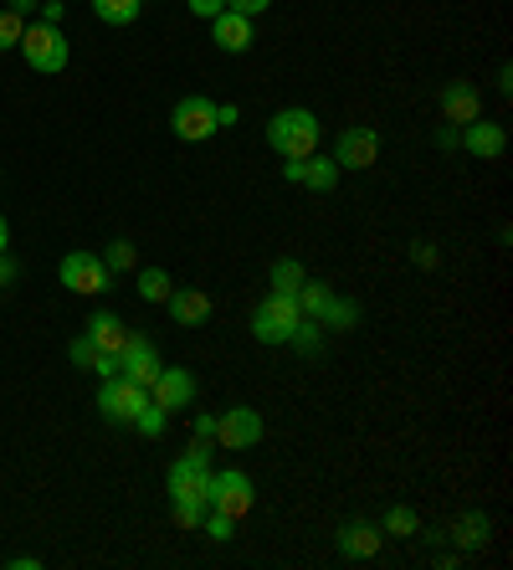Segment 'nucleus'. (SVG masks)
I'll return each mask as SVG.
<instances>
[{
    "instance_id": "0eeeda50",
    "label": "nucleus",
    "mask_w": 513,
    "mask_h": 570,
    "mask_svg": "<svg viewBox=\"0 0 513 570\" xmlns=\"http://www.w3.org/2000/svg\"><path fill=\"white\" fill-rule=\"evenodd\" d=\"M57 278H62V288L82 293V298H98V293H108L114 273L103 267V257L98 253H67L62 267H57Z\"/></svg>"
},
{
    "instance_id": "f704fd0d",
    "label": "nucleus",
    "mask_w": 513,
    "mask_h": 570,
    "mask_svg": "<svg viewBox=\"0 0 513 570\" xmlns=\"http://www.w3.org/2000/svg\"><path fill=\"white\" fill-rule=\"evenodd\" d=\"M185 6H190V16H196V21H211V16L226 11V0H185Z\"/></svg>"
},
{
    "instance_id": "4468645a",
    "label": "nucleus",
    "mask_w": 513,
    "mask_h": 570,
    "mask_svg": "<svg viewBox=\"0 0 513 570\" xmlns=\"http://www.w3.org/2000/svg\"><path fill=\"white\" fill-rule=\"evenodd\" d=\"M442 124H473V119H483V94H477V82H442Z\"/></svg>"
},
{
    "instance_id": "c85d7f7f",
    "label": "nucleus",
    "mask_w": 513,
    "mask_h": 570,
    "mask_svg": "<svg viewBox=\"0 0 513 570\" xmlns=\"http://www.w3.org/2000/svg\"><path fill=\"white\" fill-rule=\"evenodd\" d=\"M21 31H27V16H16L11 6H6V11H0V52L21 47Z\"/></svg>"
},
{
    "instance_id": "a211bd4d",
    "label": "nucleus",
    "mask_w": 513,
    "mask_h": 570,
    "mask_svg": "<svg viewBox=\"0 0 513 570\" xmlns=\"http://www.w3.org/2000/svg\"><path fill=\"white\" fill-rule=\"evenodd\" d=\"M98 350H108V355H119L124 340H129V324H124L119 314H108V308H98V314L88 318V330H82Z\"/></svg>"
},
{
    "instance_id": "f3484780",
    "label": "nucleus",
    "mask_w": 513,
    "mask_h": 570,
    "mask_svg": "<svg viewBox=\"0 0 513 570\" xmlns=\"http://www.w3.org/2000/svg\"><path fill=\"white\" fill-rule=\"evenodd\" d=\"M165 308H170V318L180 324V330H200V324L216 314V304H211V293L206 288H175Z\"/></svg>"
},
{
    "instance_id": "72a5a7b5",
    "label": "nucleus",
    "mask_w": 513,
    "mask_h": 570,
    "mask_svg": "<svg viewBox=\"0 0 513 570\" xmlns=\"http://www.w3.org/2000/svg\"><path fill=\"white\" fill-rule=\"evenodd\" d=\"M411 263H416V267H426V273H432V267L442 263V253H436V242H411Z\"/></svg>"
},
{
    "instance_id": "cd10ccee",
    "label": "nucleus",
    "mask_w": 513,
    "mask_h": 570,
    "mask_svg": "<svg viewBox=\"0 0 513 570\" xmlns=\"http://www.w3.org/2000/svg\"><path fill=\"white\" fill-rule=\"evenodd\" d=\"M139 263V247H134V242H108V253H103V267L108 273H114V278H119V273H129V267Z\"/></svg>"
},
{
    "instance_id": "c756f323",
    "label": "nucleus",
    "mask_w": 513,
    "mask_h": 570,
    "mask_svg": "<svg viewBox=\"0 0 513 570\" xmlns=\"http://www.w3.org/2000/svg\"><path fill=\"white\" fill-rule=\"evenodd\" d=\"M206 509L211 504H185V499H170L175 524H180V530H196V534H200V524H206Z\"/></svg>"
},
{
    "instance_id": "4be33fe9",
    "label": "nucleus",
    "mask_w": 513,
    "mask_h": 570,
    "mask_svg": "<svg viewBox=\"0 0 513 570\" xmlns=\"http://www.w3.org/2000/svg\"><path fill=\"white\" fill-rule=\"evenodd\" d=\"M293 298H298L303 318H318V324H324V314H329V304H334V288H329V283H314V278H303V288L293 293Z\"/></svg>"
},
{
    "instance_id": "37998d69",
    "label": "nucleus",
    "mask_w": 513,
    "mask_h": 570,
    "mask_svg": "<svg viewBox=\"0 0 513 570\" xmlns=\"http://www.w3.org/2000/svg\"><path fill=\"white\" fill-rule=\"evenodd\" d=\"M37 6H41V0H11L16 16H37Z\"/></svg>"
},
{
    "instance_id": "393cba45",
    "label": "nucleus",
    "mask_w": 513,
    "mask_h": 570,
    "mask_svg": "<svg viewBox=\"0 0 513 570\" xmlns=\"http://www.w3.org/2000/svg\"><path fill=\"white\" fill-rule=\"evenodd\" d=\"M170 293H175V283L165 267H145V273H139V298H145V304H170Z\"/></svg>"
},
{
    "instance_id": "f03ea898",
    "label": "nucleus",
    "mask_w": 513,
    "mask_h": 570,
    "mask_svg": "<svg viewBox=\"0 0 513 570\" xmlns=\"http://www.w3.org/2000/svg\"><path fill=\"white\" fill-rule=\"evenodd\" d=\"M16 52L27 57L31 72H47V78H57V72H67V62H72V41L62 37V27L31 21V27L21 31V47H16Z\"/></svg>"
},
{
    "instance_id": "58836bf2",
    "label": "nucleus",
    "mask_w": 513,
    "mask_h": 570,
    "mask_svg": "<svg viewBox=\"0 0 513 570\" xmlns=\"http://www.w3.org/2000/svg\"><path fill=\"white\" fill-rule=\"evenodd\" d=\"M231 11H241V16H263V11H273V0H226Z\"/></svg>"
},
{
    "instance_id": "412c9836",
    "label": "nucleus",
    "mask_w": 513,
    "mask_h": 570,
    "mask_svg": "<svg viewBox=\"0 0 513 570\" xmlns=\"http://www.w3.org/2000/svg\"><path fill=\"white\" fill-rule=\"evenodd\" d=\"M381 534L385 540H411V534H422V519H416L411 504H391L381 514Z\"/></svg>"
},
{
    "instance_id": "49530a36",
    "label": "nucleus",
    "mask_w": 513,
    "mask_h": 570,
    "mask_svg": "<svg viewBox=\"0 0 513 570\" xmlns=\"http://www.w3.org/2000/svg\"><path fill=\"white\" fill-rule=\"evenodd\" d=\"M11 247V226H6V216H0V253Z\"/></svg>"
},
{
    "instance_id": "7ed1b4c3",
    "label": "nucleus",
    "mask_w": 513,
    "mask_h": 570,
    "mask_svg": "<svg viewBox=\"0 0 513 570\" xmlns=\"http://www.w3.org/2000/svg\"><path fill=\"white\" fill-rule=\"evenodd\" d=\"M211 448L206 442H196V448L185 452L180 463L170 468V478H165V489H170V499H185V504H211Z\"/></svg>"
},
{
    "instance_id": "5701e85b",
    "label": "nucleus",
    "mask_w": 513,
    "mask_h": 570,
    "mask_svg": "<svg viewBox=\"0 0 513 570\" xmlns=\"http://www.w3.org/2000/svg\"><path fill=\"white\" fill-rule=\"evenodd\" d=\"M145 11V0H92V16L103 21V27H134Z\"/></svg>"
},
{
    "instance_id": "bb28decb",
    "label": "nucleus",
    "mask_w": 513,
    "mask_h": 570,
    "mask_svg": "<svg viewBox=\"0 0 513 570\" xmlns=\"http://www.w3.org/2000/svg\"><path fill=\"white\" fill-rule=\"evenodd\" d=\"M355 324H359V304H355V298H339V293H334L329 314H324V330H355Z\"/></svg>"
},
{
    "instance_id": "9b49d317",
    "label": "nucleus",
    "mask_w": 513,
    "mask_h": 570,
    "mask_svg": "<svg viewBox=\"0 0 513 570\" xmlns=\"http://www.w3.org/2000/svg\"><path fill=\"white\" fill-rule=\"evenodd\" d=\"M381 159V134L369 129V124H355V129H344L334 139V165L339 170H369Z\"/></svg>"
},
{
    "instance_id": "79ce46f5",
    "label": "nucleus",
    "mask_w": 513,
    "mask_h": 570,
    "mask_svg": "<svg viewBox=\"0 0 513 570\" xmlns=\"http://www.w3.org/2000/svg\"><path fill=\"white\" fill-rule=\"evenodd\" d=\"M283 180H288V186H298V180H303V159H288V165H283Z\"/></svg>"
},
{
    "instance_id": "ea45409f",
    "label": "nucleus",
    "mask_w": 513,
    "mask_h": 570,
    "mask_svg": "<svg viewBox=\"0 0 513 570\" xmlns=\"http://www.w3.org/2000/svg\"><path fill=\"white\" fill-rule=\"evenodd\" d=\"M196 442H216V416L211 412H196Z\"/></svg>"
},
{
    "instance_id": "c9c22d12",
    "label": "nucleus",
    "mask_w": 513,
    "mask_h": 570,
    "mask_svg": "<svg viewBox=\"0 0 513 570\" xmlns=\"http://www.w3.org/2000/svg\"><path fill=\"white\" fill-rule=\"evenodd\" d=\"M92 375H98V381H108V375H119V355H108V350H98V360H92Z\"/></svg>"
},
{
    "instance_id": "6e6552de",
    "label": "nucleus",
    "mask_w": 513,
    "mask_h": 570,
    "mask_svg": "<svg viewBox=\"0 0 513 570\" xmlns=\"http://www.w3.org/2000/svg\"><path fill=\"white\" fill-rule=\"evenodd\" d=\"M251 504H257V489H251V478L241 473V468L211 473V509H221V514H231V519H247Z\"/></svg>"
},
{
    "instance_id": "20e7f679",
    "label": "nucleus",
    "mask_w": 513,
    "mask_h": 570,
    "mask_svg": "<svg viewBox=\"0 0 513 570\" xmlns=\"http://www.w3.org/2000/svg\"><path fill=\"white\" fill-rule=\"evenodd\" d=\"M298 318H303V308L293 293H267L263 304L251 308V340L257 345H288Z\"/></svg>"
},
{
    "instance_id": "9d476101",
    "label": "nucleus",
    "mask_w": 513,
    "mask_h": 570,
    "mask_svg": "<svg viewBox=\"0 0 513 570\" xmlns=\"http://www.w3.org/2000/svg\"><path fill=\"white\" fill-rule=\"evenodd\" d=\"M165 371V360H159V350H155V340L149 334H134L129 330V340H124V350H119V375H129L134 385H155V375Z\"/></svg>"
},
{
    "instance_id": "2eb2a0df",
    "label": "nucleus",
    "mask_w": 513,
    "mask_h": 570,
    "mask_svg": "<svg viewBox=\"0 0 513 570\" xmlns=\"http://www.w3.org/2000/svg\"><path fill=\"white\" fill-rule=\"evenodd\" d=\"M457 149H467L473 159H499L509 149V129L493 119H473L457 129Z\"/></svg>"
},
{
    "instance_id": "f8f14e48",
    "label": "nucleus",
    "mask_w": 513,
    "mask_h": 570,
    "mask_svg": "<svg viewBox=\"0 0 513 570\" xmlns=\"http://www.w3.org/2000/svg\"><path fill=\"white\" fill-rule=\"evenodd\" d=\"M149 401L155 406H165V412H185V406H196V371H165L155 375V385H149Z\"/></svg>"
},
{
    "instance_id": "e433bc0d",
    "label": "nucleus",
    "mask_w": 513,
    "mask_h": 570,
    "mask_svg": "<svg viewBox=\"0 0 513 570\" xmlns=\"http://www.w3.org/2000/svg\"><path fill=\"white\" fill-rule=\"evenodd\" d=\"M432 145L436 149H457V124H436V129H432Z\"/></svg>"
},
{
    "instance_id": "a878e982",
    "label": "nucleus",
    "mask_w": 513,
    "mask_h": 570,
    "mask_svg": "<svg viewBox=\"0 0 513 570\" xmlns=\"http://www.w3.org/2000/svg\"><path fill=\"white\" fill-rule=\"evenodd\" d=\"M293 350H298V355H324V324H318V318H298V330H293V340H288Z\"/></svg>"
},
{
    "instance_id": "f257e3e1",
    "label": "nucleus",
    "mask_w": 513,
    "mask_h": 570,
    "mask_svg": "<svg viewBox=\"0 0 513 570\" xmlns=\"http://www.w3.org/2000/svg\"><path fill=\"white\" fill-rule=\"evenodd\" d=\"M318 134H324V124H318L314 108H277L273 119H267V145L283 159L318 155Z\"/></svg>"
},
{
    "instance_id": "ddd939ff",
    "label": "nucleus",
    "mask_w": 513,
    "mask_h": 570,
    "mask_svg": "<svg viewBox=\"0 0 513 570\" xmlns=\"http://www.w3.org/2000/svg\"><path fill=\"white\" fill-rule=\"evenodd\" d=\"M211 41L221 47V52L241 57V52H251V47H257V27H251V16H241V11H231V6H226L221 16H211Z\"/></svg>"
},
{
    "instance_id": "b1692460",
    "label": "nucleus",
    "mask_w": 513,
    "mask_h": 570,
    "mask_svg": "<svg viewBox=\"0 0 513 570\" xmlns=\"http://www.w3.org/2000/svg\"><path fill=\"white\" fill-rule=\"evenodd\" d=\"M303 278H308V273H303L298 257H277V263L267 267V283H273V293H298Z\"/></svg>"
},
{
    "instance_id": "c03bdc74",
    "label": "nucleus",
    "mask_w": 513,
    "mask_h": 570,
    "mask_svg": "<svg viewBox=\"0 0 513 570\" xmlns=\"http://www.w3.org/2000/svg\"><path fill=\"white\" fill-rule=\"evenodd\" d=\"M499 94H503V98L513 94V72H509V67H499Z\"/></svg>"
},
{
    "instance_id": "39448f33",
    "label": "nucleus",
    "mask_w": 513,
    "mask_h": 570,
    "mask_svg": "<svg viewBox=\"0 0 513 570\" xmlns=\"http://www.w3.org/2000/svg\"><path fill=\"white\" fill-rule=\"evenodd\" d=\"M170 134L180 145H206L211 134H221V124H216V98L185 94L180 104L170 108Z\"/></svg>"
},
{
    "instance_id": "6ab92c4d",
    "label": "nucleus",
    "mask_w": 513,
    "mask_h": 570,
    "mask_svg": "<svg viewBox=\"0 0 513 570\" xmlns=\"http://www.w3.org/2000/svg\"><path fill=\"white\" fill-rule=\"evenodd\" d=\"M487 534H493V519H487L483 509H467V514L447 530V540H457V550H483Z\"/></svg>"
},
{
    "instance_id": "a19ab883",
    "label": "nucleus",
    "mask_w": 513,
    "mask_h": 570,
    "mask_svg": "<svg viewBox=\"0 0 513 570\" xmlns=\"http://www.w3.org/2000/svg\"><path fill=\"white\" fill-rule=\"evenodd\" d=\"M237 119H241V108H237V104H216V124H221V129H231Z\"/></svg>"
},
{
    "instance_id": "dca6fc26",
    "label": "nucleus",
    "mask_w": 513,
    "mask_h": 570,
    "mask_svg": "<svg viewBox=\"0 0 513 570\" xmlns=\"http://www.w3.org/2000/svg\"><path fill=\"white\" fill-rule=\"evenodd\" d=\"M381 544H385V534H381V524H369V519H349L339 530V556L344 560H375L381 556Z\"/></svg>"
},
{
    "instance_id": "2f4dec72",
    "label": "nucleus",
    "mask_w": 513,
    "mask_h": 570,
    "mask_svg": "<svg viewBox=\"0 0 513 570\" xmlns=\"http://www.w3.org/2000/svg\"><path fill=\"white\" fill-rule=\"evenodd\" d=\"M200 530L211 534L216 544H226V540H231V534H237V519H231V514H221V509H206V524H200Z\"/></svg>"
},
{
    "instance_id": "4c0bfd02",
    "label": "nucleus",
    "mask_w": 513,
    "mask_h": 570,
    "mask_svg": "<svg viewBox=\"0 0 513 570\" xmlns=\"http://www.w3.org/2000/svg\"><path fill=\"white\" fill-rule=\"evenodd\" d=\"M37 11H41V21H47V27H62V16H67V6H62V0H41Z\"/></svg>"
},
{
    "instance_id": "1a4fd4ad",
    "label": "nucleus",
    "mask_w": 513,
    "mask_h": 570,
    "mask_svg": "<svg viewBox=\"0 0 513 570\" xmlns=\"http://www.w3.org/2000/svg\"><path fill=\"white\" fill-rule=\"evenodd\" d=\"M263 412L257 406H231V412L216 416V442H221L226 452H247L263 442Z\"/></svg>"
},
{
    "instance_id": "a18cd8bd",
    "label": "nucleus",
    "mask_w": 513,
    "mask_h": 570,
    "mask_svg": "<svg viewBox=\"0 0 513 570\" xmlns=\"http://www.w3.org/2000/svg\"><path fill=\"white\" fill-rule=\"evenodd\" d=\"M11 278H16V263H11L6 253H0V283H11Z\"/></svg>"
},
{
    "instance_id": "aec40b11",
    "label": "nucleus",
    "mask_w": 513,
    "mask_h": 570,
    "mask_svg": "<svg viewBox=\"0 0 513 570\" xmlns=\"http://www.w3.org/2000/svg\"><path fill=\"white\" fill-rule=\"evenodd\" d=\"M339 165H334V155H308V159H303V180H298V186H308V190H314V196H329V190L334 186H339Z\"/></svg>"
},
{
    "instance_id": "7c9ffc66",
    "label": "nucleus",
    "mask_w": 513,
    "mask_h": 570,
    "mask_svg": "<svg viewBox=\"0 0 513 570\" xmlns=\"http://www.w3.org/2000/svg\"><path fill=\"white\" fill-rule=\"evenodd\" d=\"M165 426H170V412H165V406H155V401H149L145 412L134 416V432H145V438H159Z\"/></svg>"
},
{
    "instance_id": "473e14b6",
    "label": "nucleus",
    "mask_w": 513,
    "mask_h": 570,
    "mask_svg": "<svg viewBox=\"0 0 513 570\" xmlns=\"http://www.w3.org/2000/svg\"><path fill=\"white\" fill-rule=\"evenodd\" d=\"M67 355H72V365H82V371H92V360H98V345H92L88 334H78V340L67 345Z\"/></svg>"
},
{
    "instance_id": "423d86ee",
    "label": "nucleus",
    "mask_w": 513,
    "mask_h": 570,
    "mask_svg": "<svg viewBox=\"0 0 513 570\" xmlns=\"http://www.w3.org/2000/svg\"><path fill=\"white\" fill-rule=\"evenodd\" d=\"M149 406V391L145 385H134L129 375H108L103 385H98V412H103V422L114 426H134V416Z\"/></svg>"
}]
</instances>
